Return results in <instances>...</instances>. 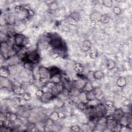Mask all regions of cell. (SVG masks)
<instances>
[{
    "mask_svg": "<svg viewBox=\"0 0 132 132\" xmlns=\"http://www.w3.org/2000/svg\"><path fill=\"white\" fill-rule=\"evenodd\" d=\"M93 86L90 81H86L82 89V91L84 92H86L93 90Z\"/></svg>",
    "mask_w": 132,
    "mask_h": 132,
    "instance_id": "obj_22",
    "label": "cell"
},
{
    "mask_svg": "<svg viewBox=\"0 0 132 132\" xmlns=\"http://www.w3.org/2000/svg\"><path fill=\"white\" fill-rule=\"evenodd\" d=\"M6 121L10 123H14L18 119V116L16 113L12 112H8L5 114Z\"/></svg>",
    "mask_w": 132,
    "mask_h": 132,
    "instance_id": "obj_10",
    "label": "cell"
},
{
    "mask_svg": "<svg viewBox=\"0 0 132 132\" xmlns=\"http://www.w3.org/2000/svg\"><path fill=\"white\" fill-rule=\"evenodd\" d=\"M49 44L52 47L53 49L57 51H62L65 49L64 44L59 37H54L51 39Z\"/></svg>",
    "mask_w": 132,
    "mask_h": 132,
    "instance_id": "obj_1",
    "label": "cell"
},
{
    "mask_svg": "<svg viewBox=\"0 0 132 132\" xmlns=\"http://www.w3.org/2000/svg\"><path fill=\"white\" fill-rule=\"evenodd\" d=\"M55 105L58 108L62 107L63 105V102L62 101L60 98H58L57 96L55 97Z\"/></svg>",
    "mask_w": 132,
    "mask_h": 132,
    "instance_id": "obj_32",
    "label": "cell"
},
{
    "mask_svg": "<svg viewBox=\"0 0 132 132\" xmlns=\"http://www.w3.org/2000/svg\"><path fill=\"white\" fill-rule=\"evenodd\" d=\"M71 16L72 18H73V19H74L75 20H76L77 21H78L79 20V14H78L76 12H74L73 13H72L71 15Z\"/></svg>",
    "mask_w": 132,
    "mask_h": 132,
    "instance_id": "obj_39",
    "label": "cell"
},
{
    "mask_svg": "<svg viewBox=\"0 0 132 132\" xmlns=\"http://www.w3.org/2000/svg\"><path fill=\"white\" fill-rule=\"evenodd\" d=\"M70 129L72 131H80L81 130L80 127L78 125H74L70 127Z\"/></svg>",
    "mask_w": 132,
    "mask_h": 132,
    "instance_id": "obj_35",
    "label": "cell"
},
{
    "mask_svg": "<svg viewBox=\"0 0 132 132\" xmlns=\"http://www.w3.org/2000/svg\"><path fill=\"white\" fill-rule=\"evenodd\" d=\"M119 123L118 121L115 119L112 115V116H108L107 117V125L106 127L110 129L111 131L118 125Z\"/></svg>",
    "mask_w": 132,
    "mask_h": 132,
    "instance_id": "obj_8",
    "label": "cell"
},
{
    "mask_svg": "<svg viewBox=\"0 0 132 132\" xmlns=\"http://www.w3.org/2000/svg\"><path fill=\"white\" fill-rule=\"evenodd\" d=\"M64 88V85L61 82L59 83H55L54 86L52 89L51 92L56 97H57L58 95L61 93Z\"/></svg>",
    "mask_w": 132,
    "mask_h": 132,
    "instance_id": "obj_7",
    "label": "cell"
},
{
    "mask_svg": "<svg viewBox=\"0 0 132 132\" xmlns=\"http://www.w3.org/2000/svg\"><path fill=\"white\" fill-rule=\"evenodd\" d=\"M48 70L50 75V79L55 76L60 75L61 73V70L58 67L55 66L51 67L48 68Z\"/></svg>",
    "mask_w": 132,
    "mask_h": 132,
    "instance_id": "obj_12",
    "label": "cell"
},
{
    "mask_svg": "<svg viewBox=\"0 0 132 132\" xmlns=\"http://www.w3.org/2000/svg\"><path fill=\"white\" fill-rule=\"evenodd\" d=\"M50 55L52 58H55V59L58 58L60 55L59 53L58 52V51H57L55 50H54V49H52V50H51L50 51Z\"/></svg>",
    "mask_w": 132,
    "mask_h": 132,
    "instance_id": "obj_28",
    "label": "cell"
},
{
    "mask_svg": "<svg viewBox=\"0 0 132 132\" xmlns=\"http://www.w3.org/2000/svg\"><path fill=\"white\" fill-rule=\"evenodd\" d=\"M105 105L106 107H108V108H113L114 107V103L111 100H106L105 102Z\"/></svg>",
    "mask_w": 132,
    "mask_h": 132,
    "instance_id": "obj_37",
    "label": "cell"
},
{
    "mask_svg": "<svg viewBox=\"0 0 132 132\" xmlns=\"http://www.w3.org/2000/svg\"><path fill=\"white\" fill-rule=\"evenodd\" d=\"M116 62L111 59H109L106 62V68L108 70H113L116 67Z\"/></svg>",
    "mask_w": 132,
    "mask_h": 132,
    "instance_id": "obj_25",
    "label": "cell"
},
{
    "mask_svg": "<svg viewBox=\"0 0 132 132\" xmlns=\"http://www.w3.org/2000/svg\"><path fill=\"white\" fill-rule=\"evenodd\" d=\"M23 95V99L26 101H29L31 98V96L30 95V93H29L28 92H25V93L22 95Z\"/></svg>",
    "mask_w": 132,
    "mask_h": 132,
    "instance_id": "obj_36",
    "label": "cell"
},
{
    "mask_svg": "<svg viewBox=\"0 0 132 132\" xmlns=\"http://www.w3.org/2000/svg\"><path fill=\"white\" fill-rule=\"evenodd\" d=\"M10 75V71L8 68L1 67L0 69V75L2 78H8Z\"/></svg>",
    "mask_w": 132,
    "mask_h": 132,
    "instance_id": "obj_17",
    "label": "cell"
},
{
    "mask_svg": "<svg viewBox=\"0 0 132 132\" xmlns=\"http://www.w3.org/2000/svg\"><path fill=\"white\" fill-rule=\"evenodd\" d=\"M24 58L25 62H29L32 64L38 63L40 60L39 54L36 50L27 53Z\"/></svg>",
    "mask_w": 132,
    "mask_h": 132,
    "instance_id": "obj_2",
    "label": "cell"
},
{
    "mask_svg": "<svg viewBox=\"0 0 132 132\" xmlns=\"http://www.w3.org/2000/svg\"><path fill=\"white\" fill-rule=\"evenodd\" d=\"M130 101L128 100H125L124 102H123V105L124 106H128L130 105Z\"/></svg>",
    "mask_w": 132,
    "mask_h": 132,
    "instance_id": "obj_42",
    "label": "cell"
},
{
    "mask_svg": "<svg viewBox=\"0 0 132 132\" xmlns=\"http://www.w3.org/2000/svg\"><path fill=\"white\" fill-rule=\"evenodd\" d=\"M102 5L107 8H111L113 5V2L111 0H104L102 1Z\"/></svg>",
    "mask_w": 132,
    "mask_h": 132,
    "instance_id": "obj_27",
    "label": "cell"
},
{
    "mask_svg": "<svg viewBox=\"0 0 132 132\" xmlns=\"http://www.w3.org/2000/svg\"><path fill=\"white\" fill-rule=\"evenodd\" d=\"M10 48H9V44L6 41H1V54L5 58H8V54Z\"/></svg>",
    "mask_w": 132,
    "mask_h": 132,
    "instance_id": "obj_4",
    "label": "cell"
},
{
    "mask_svg": "<svg viewBox=\"0 0 132 132\" xmlns=\"http://www.w3.org/2000/svg\"><path fill=\"white\" fill-rule=\"evenodd\" d=\"M97 56V53L95 51H92L90 53V57L92 59H94L96 58Z\"/></svg>",
    "mask_w": 132,
    "mask_h": 132,
    "instance_id": "obj_40",
    "label": "cell"
},
{
    "mask_svg": "<svg viewBox=\"0 0 132 132\" xmlns=\"http://www.w3.org/2000/svg\"><path fill=\"white\" fill-rule=\"evenodd\" d=\"M39 74V81L42 82H46L47 80L50 79V75L48 68L43 66H40L38 68Z\"/></svg>",
    "mask_w": 132,
    "mask_h": 132,
    "instance_id": "obj_3",
    "label": "cell"
},
{
    "mask_svg": "<svg viewBox=\"0 0 132 132\" xmlns=\"http://www.w3.org/2000/svg\"><path fill=\"white\" fill-rule=\"evenodd\" d=\"M14 42L15 45L22 47L25 44L26 38L25 36L21 34H15L14 35Z\"/></svg>",
    "mask_w": 132,
    "mask_h": 132,
    "instance_id": "obj_6",
    "label": "cell"
},
{
    "mask_svg": "<svg viewBox=\"0 0 132 132\" xmlns=\"http://www.w3.org/2000/svg\"><path fill=\"white\" fill-rule=\"evenodd\" d=\"M20 116L23 118H27L29 117L30 116V112L28 110H23L21 113H20Z\"/></svg>",
    "mask_w": 132,
    "mask_h": 132,
    "instance_id": "obj_34",
    "label": "cell"
},
{
    "mask_svg": "<svg viewBox=\"0 0 132 132\" xmlns=\"http://www.w3.org/2000/svg\"><path fill=\"white\" fill-rule=\"evenodd\" d=\"M48 6H49L50 9L52 11H55V10H57L58 8V4L55 1H53L51 4H50L48 5Z\"/></svg>",
    "mask_w": 132,
    "mask_h": 132,
    "instance_id": "obj_30",
    "label": "cell"
},
{
    "mask_svg": "<svg viewBox=\"0 0 132 132\" xmlns=\"http://www.w3.org/2000/svg\"><path fill=\"white\" fill-rule=\"evenodd\" d=\"M74 70L77 73H81L84 71V67L80 63H75L74 65Z\"/></svg>",
    "mask_w": 132,
    "mask_h": 132,
    "instance_id": "obj_23",
    "label": "cell"
},
{
    "mask_svg": "<svg viewBox=\"0 0 132 132\" xmlns=\"http://www.w3.org/2000/svg\"><path fill=\"white\" fill-rule=\"evenodd\" d=\"M43 92H44V91L42 90V89H41V90H38L37 91V92H36V95H37L38 97L40 98L41 96L42 95Z\"/></svg>",
    "mask_w": 132,
    "mask_h": 132,
    "instance_id": "obj_41",
    "label": "cell"
},
{
    "mask_svg": "<svg viewBox=\"0 0 132 132\" xmlns=\"http://www.w3.org/2000/svg\"><path fill=\"white\" fill-rule=\"evenodd\" d=\"M67 22H68V23L70 25H73V26L76 25L77 24V22H78V21H77L76 20H75L74 19H73V18H72L71 16H69V17L68 18Z\"/></svg>",
    "mask_w": 132,
    "mask_h": 132,
    "instance_id": "obj_31",
    "label": "cell"
},
{
    "mask_svg": "<svg viewBox=\"0 0 132 132\" xmlns=\"http://www.w3.org/2000/svg\"><path fill=\"white\" fill-rule=\"evenodd\" d=\"M80 49L84 52H87L91 49V43L89 40H85L83 41L80 45Z\"/></svg>",
    "mask_w": 132,
    "mask_h": 132,
    "instance_id": "obj_11",
    "label": "cell"
},
{
    "mask_svg": "<svg viewBox=\"0 0 132 132\" xmlns=\"http://www.w3.org/2000/svg\"><path fill=\"white\" fill-rule=\"evenodd\" d=\"M116 84L119 87L123 88L127 85V80L125 77L120 76L117 79Z\"/></svg>",
    "mask_w": 132,
    "mask_h": 132,
    "instance_id": "obj_18",
    "label": "cell"
},
{
    "mask_svg": "<svg viewBox=\"0 0 132 132\" xmlns=\"http://www.w3.org/2000/svg\"><path fill=\"white\" fill-rule=\"evenodd\" d=\"M96 125L106 127L107 125V117L103 116L98 118L96 121Z\"/></svg>",
    "mask_w": 132,
    "mask_h": 132,
    "instance_id": "obj_20",
    "label": "cell"
},
{
    "mask_svg": "<svg viewBox=\"0 0 132 132\" xmlns=\"http://www.w3.org/2000/svg\"><path fill=\"white\" fill-rule=\"evenodd\" d=\"M92 76L95 80H101L104 77V74L101 70H96L92 73Z\"/></svg>",
    "mask_w": 132,
    "mask_h": 132,
    "instance_id": "obj_19",
    "label": "cell"
},
{
    "mask_svg": "<svg viewBox=\"0 0 132 132\" xmlns=\"http://www.w3.org/2000/svg\"><path fill=\"white\" fill-rule=\"evenodd\" d=\"M12 89L13 92L18 95H23L25 93V90L24 88L20 85H12Z\"/></svg>",
    "mask_w": 132,
    "mask_h": 132,
    "instance_id": "obj_16",
    "label": "cell"
},
{
    "mask_svg": "<svg viewBox=\"0 0 132 132\" xmlns=\"http://www.w3.org/2000/svg\"><path fill=\"white\" fill-rule=\"evenodd\" d=\"M85 95H86V101L87 102H91V101H94L96 100L95 95L94 94V92L93 90L85 92Z\"/></svg>",
    "mask_w": 132,
    "mask_h": 132,
    "instance_id": "obj_21",
    "label": "cell"
},
{
    "mask_svg": "<svg viewBox=\"0 0 132 132\" xmlns=\"http://www.w3.org/2000/svg\"><path fill=\"white\" fill-rule=\"evenodd\" d=\"M102 14L97 11H94L91 13L90 15V19L92 22H100Z\"/></svg>",
    "mask_w": 132,
    "mask_h": 132,
    "instance_id": "obj_15",
    "label": "cell"
},
{
    "mask_svg": "<svg viewBox=\"0 0 132 132\" xmlns=\"http://www.w3.org/2000/svg\"><path fill=\"white\" fill-rule=\"evenodd\" d=\"M56 96L52 93L51 91L44 92L40 98V101L43 103H47L53 100Z\"/></svg>",
    "mask_w": 132,
    "mask_h": 132,
    "instance_id": "obj_5",
    "label": "cell"
},
{
    "mask_svg": "<svg viewBox=\"0 0 132 132\" xmlns=\"http://www.w3.org/2000/svg\"><path fill=\"white\" fill-rule=\"evenodd\" d=\"M78 108L82 110H84L87 108V106L86 102H79L78 104Z\"/></svg>",
    "mask_w": 132,
    "mask_h": 132,
    "instance_id": "obj_33",
    "label": "cell"
},
{
    "mask_svg": "<svg viewBox=\"0 0 132 132\" xmlns=\"http://www.w3.org/2000/svg\"><path fill=\"white\" fill-rule=\"evenodd\" d=\"M86 82V81H85V80H84L83 79L80 78L79 79L75 80L74 81V82L72 83V86L74 88H75V89H77L82 91V89Z\"/></svg>",
    "mask_w": 132,
    "mask_h": 132,
    "instance_id": "obj_9",
    "label": "cell"
},
{
    "mask_svg": "<svg viewBox=\"0 0 132 132\" xmlns=\"http://www.w3.org/2000/svg\"><path fill=\"white\" fill-rule=\"evenodd\" d=\"M113 13L117 15H119L122 13V9L119 6H114L112 9Z\"/></svg>",
    "mask_w": 132,
    "mask_h": 132,
    "instance_id": "obj_29",
    "label": "cell"
},
{
    "mask_svg": "<svg viewBox=\"0 0 132 132\" xmlns=\"http://www.w3.org/2000/svg\"><path fill=\"white\" fill-rule=\"evenodd\" d=\"M123 128V127L121 126V125L119 123L118 124V125L112 130V131H117V132H119V131H120L122 129V128Z\"/></svg>",
    "mask_w": 132,
    "mask_h": 132,
    "instance_id": "obj_38",
    "label": "cell"
},
{
    "mask_svg": "<svg viewBox=\"0 0 132 132\" xmlns=\"http://www.w3.org/2000/svg\"><path fill=\"white\" fill-rule=\"evenodd\" d=\"M93 91L95 95L96 100H101L103 98V97H104L103 92L100 87H94V88L93 89Z\"/></svg>",
    "mask_w": 132,
    "mask_h": 132,
    "instance_id": "obj_14",
    "label": "cell"
},
{
    "mask_svg": "<svg viewBox=\"0 0 132 132\" xmlns=\"http://www.w3.org/2000/svg\"><path fill=\"white\" fill-rule=\"evenodd\" d=\"M110 19V17L109 14H104L102 15L100 22L103 24H107L109 22Z\"/></svg>",
    "mask_w": 132,
    "mask_h": 132,
    "instance_id": "obj_26",
    "label": "cell"
},
{
    "mask_svg": "<svg viewBox=\"0 0 132 132\" xmlns=\"http://www.w3.org/2000/svg\"><path fill=\"white\" fill-rule=\"evenodd\" d=\"M58 119H59V113L57 111H53L52 113L50 114L48 118V119H50L53 122L57 121Z\"/></svg>",
    "mask_w": 132,
    "mask_h": 132,
    "instance_id": "obj_24",
    "label": "cell"
},
{
    "mask_svg": "<svg viewBox=\"0 0 132 132\" xmlns=\"http://www.w3.org/2000/svg\"><path fill=\"white\" fill-rule=\"evenodd\" d=\"M124 115H125V112L123 111V110L121 108H116L114 110V112L112 114V116L115 119L119 121L122 117H123Z\"/></svg>",
    "mask_w": 132,
    "mask_h": 132,
    "instance_id": "obj_13",
    "label": "cell"
}]
</instances>
